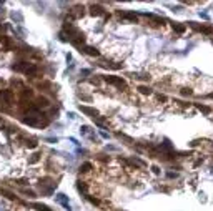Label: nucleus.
I'll list each match as a JSON object with an SVG mask.
<instances>
[{"label": "nucleus", "instance_id": "obj_9", "mask_svg": "<svg viewBox=\"0 0 213 211\" xmlns=\"http://www.w3.org/2000/svg\"><path fill=\"white\" fill-rule=\"evenodd\" d=\"M38 160H40V155H34L32 158H30V163H37Z\"/></svg>", "mask_w": 213, "mask_h": 211}, {"label": "nucleus", "instance_id": "obj_1", "mask_svg": "<svg viewBox=\"0 0 213 211\" xmlns=\"http://www.w3.org/2000/svg\"><path fill=\"white\" fill-rule=\"evenodd\" d=\"M0 100L4 101L5 105H12V103H13V93H12V90H2V92H0Z\"/></svg>", "mask_w": 213, "mask_h": 211}, {"label": "nucleus", "instance_id": "obj_5", "mask_svg": "<svg viewBox=\"0 0 213 211\" xmlns=\"http://www.w3.org/2000/svg\"><path fill=\"white\" fill-rule=\"evenodd\" d=\"M83 52H87L88 55H98V52L95 48H92V47H83Z\"/></svg>", "mask_w": 213, "mask_h": 211}, {"label": "nucleus", "instance_id": "obj_2", "mask_svg": "<svg viewBox=\"0 0 213 211\" xmlns=\"http://www.w3.org/2000/svg\"><path fill=\"white\" fill-rule=\"evenodd\" d=\"M0 43H2V47H4L7 52H9V50H13V42H12V38L7 37V35L0 37Z\"/></svg>", "mask_w": 213, "mask_h": 211}, {"label": "nucleus", "instance_id": "obj_11", "mask_svg": "<svg viewBox=\"0 0 213 211\" xmlns=\"http://www.w3.org/2000/svg\"><path fill=\"white\" fill-rule=\"evenodd\" d=\"M18 185H22V186H25V185H29V181H27V180H18Z\"/></svg>", "mask_w": 213, "mask_h": 211}, {"label": "nucleus", "instance_id": "obj_10", "mask_svg": "<svg viewBox=\"0 0 213 211\" xmlns=\"http://www.w3.org/2000/svg\"><path fill=\"white\" fill-rule=\"evenodd\" d=\"M138 90H140L142 93H145V95H146V93H150V88H146V87H140Z\"/></svg>", "mask_w": 213, "mask_h": 211}, {"label": "nucleus", "instance_id": "obj_8", "mask_svg": "<svg viewBox=\"0 0 213 211\" xmlns=\"http://www.w3.org/2000/svg\"><path fill=\"white\" fill-rule=\"evenodd\" d=\"M80 170H82V171H90V170H92V165H90V163H85Z\"/></svg>", "mask_w": 213, "mask_h": 211}, {"label": "nucleus", "instance_id": "obj_6", "mask_svg": "<svg viewBox=\"0 0 213 211\" xmlns=\"http://www.w3.org/2000/svg\"><path fill=\"white\" fill-rule=\"evenodd\" d=\"M2 194L4 196H7L9 199H15V196H13V193H10V191H7V190H2Z\"/></svg>", "mask_w": 213, "mask_h": 211}, {"label": "nucleus", "instance_id": "obj_4", "mask_svg": "<svg viewBox=\"0 0 213 211\" xmlns=\"http://www.w3.org/2000/svg\"><path fill=\"white\" fill-rule=\"evenodd\" d=\"M37 101H38L37 106H48V105H50V103H48V100H47V98H43V97H40Z\"/></svg>", "mask_w": 213, "mask_h": 211}, {"label": "nucleus", "instance_id": "obj_7", "mask_svg": "<svg viewBox=\"0 0 213 211\" xmlns=\"http://www.w3.org/2000/svg\"><path fill=\"white\" fill-rule=\"evenodd\" d=\"M12 18H13V20H17V22H22V20H23V18H22V15H20V13H15V12L12 13Z\"/></svg>", "mask_w": 213, "mask_h": 211}, {"label": "nucleus", "instance_id": "obj_12", "mask_svg": "<svg viewBox=\"0 0 213 211\" xmlns=\"http://www.w3.org/2000/svg\"><path fill=\"white\" fill-rule=\"evenodd\" d=\"M0 123H2V120H0Z\"/></svg>", "mask_w": 213, "mask_h": 211}, {"label": "nucleus", "instance_id": "obj_3", "mask_svg": "<svg viewBox=\"0 0 213 211\" xmlns=\"http://www.w3.org/2000/svg\"><path fill=\"white\" fill-rule=\"evenodd\" d=\"M105 80L108 81V83H112V85H117V87H125V81L122 80V78H117V76H105Z\"/></svg>", "mask_w": 213, "mask_h": 211}]
</instances>
